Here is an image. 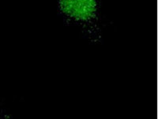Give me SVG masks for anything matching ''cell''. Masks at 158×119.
<instances>
[{
    "label": "cell",
    "instance_id": "obj_1",
    "mask_svg": "<svg viewBox=\"0 0 158 119\" xmlns=\"http://www.w3.org/2000/svg\"><path fill=\"white\" fill-rule=\"evenodd\" d=\"M59 4L65 14L80 22L91 20L97 12V0H59Z\"/></svg>",
    "mask_w": 158,
    "mask_h": 119
}]
</instances>
